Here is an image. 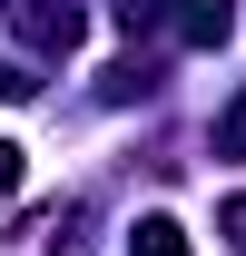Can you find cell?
I'll list each match as a JSON object with an SVG mask.
<instances>
[{
    "mask_svg": "<svg viewBox=\"0 0 246 256\" xmlns=\"http://www.w3.org/2000/svg\"><path fill=\"white\" fill-rule=\"evenodd\" d=\"M10 30L30 40L40 60H69V50H79V10H69V0H10Z\"/></svg>",
    "mask_w": 246,
    "mask_h": 256,
    "instance_id": "1",
    "label": "cell"
},
{
    "mask_svg": "<svg viewBox=\"0 0 246 256\" xmlns=\"http://www.w3.org/2000/svg\"><path fill=\"white\" fill-rule=\"evenodd\" d=\"M168 30H178L187 50H216V40L236 30V0H178V10H168Z\"/></svg>",
    "mask_w": 246,
    "mask_h": 256,
    "instance_id": "2",
    "label": "cell"
},
{
    "mask_svg": "<svg viewBox=\"0 0 246 256\" xmlns=\"http://www.w3.org/2000/svg\"><path fill=\"white\" fill-rule=\"evenodd\" d=\"M128 256H187V226L178 217H138L128 226Z\"/></svg>",
    "mask_w": 246,
    "mask_h": 256,
    "instance_id": "3",
    "label": "cell"
},
{
    "mask_svg": "<svg viewBox=\"0 0 246 256\" xmlns=\"http://www.w3.org/2000/svg\"><path fill=\"white\" fill-rule=\"evenodd\" d=\"M216 158H246V98H226V118H216Z\"/></svg>",
    "mask_w": 246,
    "mask_h": 256,
    "instance_id": "4",
    "label": "cell"
},
{
    "mask_svg": "<svg viewBox=\"0 0 246 256\" xmlns=\"http://www.w3.org/2000/svg\"><path fill=\"white\" fill-rule=\"evenodd\" d=\"M216 226H226V236H236V256H246V197H226V207H216Z\"/></svg>",
    "mask_w": 246,
    "mask_h": 256,
    "instance_id": "5",
    "label": "cell"
},
{
    "mask_svg": "<svg viewBox=\"0 0 246 256\" xmlns=\"http://www.w3.org/2000/svg\"><path fill=\"white\" fill-rule=\"evenodd\" d=\"M20 188V148H10V138H0V197Z\"/></svg>",
    "mask_w": 246,
    "mask_h": 256,
    "instance_id": "6",
    "label": "cell"
},
{
    "mask_svg": "<svg viewBox=\"0 0 246 256\" xmlns=\"http://www.w3.org/2000/svg\"><path fill=\"white\" fill-rule=\"evenodd\" d=\"M0 98H30V79H20V69H10V60H0Z\"/></svg>",
    "mask_w": 246,
    "mask_h": 256,
    "instance_id": "7",
    "label": "cell"
}]
</instances>
